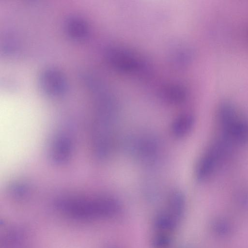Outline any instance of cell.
<instances>
[{
    "mask_svg": "<svg viewBox=\"0 0 248 248\" xmlns=\"http://www.w3.org/2000/svg\"><path fill=\"white\" fill-rule=\"evenodd\" d=\"M54 205L65 216L79 220L111 217L121 207L116 199L108 196H63L57 198Z\"/></svg>",
    "mask_w": 248,
    "mask_h": 248,
    "instance_id": "1",
    "label": "cell"
},
{
    "mask_svg": "<svg viewBox=\"0 0 248 248\" xmlns=\"http://www.w3.org/2000/svg\"><path fill=\"white\" fill-rule=\"evenodd\" d=\"M185 205L184 194L178 190H174L169 194L166 206L163 211L179 222L183 214Z\"/></svg>",
    "mask_w": 248,
    "mask_h": 248,
    "instance_id": "8",
    "label": "cell"
},
{
    "mask_svg": "<svg viewBox=\"0 0 248 248\" xmlns=\"http://www.w3.org/2000/svg\"><path fill=\"white\" fill-rule=\"evenodd\" d=\"M91 142L93 153L98 161H104L111 154L114 143L117 108L100 103L93 104Z\"/></svg>",
    "mask_w": 248,
    "mask_h": 248,
    "instance_id": "2",
    "label": "cell"
},
{
    "mask_svg": "<svg viewBox=\"0 0 248 248\" xmlns=\"http://www.w3.org/2000/svg\"><path fill=\"white\" fill-rule=\"evenodd\" d=\"M30 191V185L23 181L11 182L8 187L9 194L13 198L16 199L24 198L29 194Z\"/></svg>",
    "mask_w": 248,
    "mask_h": 248,
    "instance_id": "11",
    "label": "cell"
},
{
    "mask_svg": "<svg viewBox=\"0 0 248 248\" xmlns=\"http://www.w3.org/2000/svg\"></svg>",
    "mask_w": 248,
    "mask_h": 248,
    "instance_id": "14",
    "label": "cell"
},
{
    "mask_svg": "<svg viewBox=\"0 0 248 248\" xmlns=\"http://www.w3.org/2000/svg\"><path fill=\"white\" fill-rule=\"evenodd\" d=\"M130 150L134 156L140 161L151 163L158 155L159 146L153 137L144 136L132 140Z\"/></svg>",
    "mask_w": 248,
    "mask_h": 248,
    "instance_id": "7",
    "label": "cell"
},
{
    "mask_svg": "<svg viewBox=\"0 0 248 248\" xmlns=\"http://www.w3.org/2000/svg\"><path fill=\"white\" fill-rule=\"evenodd\" d=\"M217 231L220 233H224L228 231V226L223 222H219L216 225Z\"/></svg>",
    "mask_w": 248,
    "mask_h": 248,
    "instance_id": "13",
    "label": "cell"
},
{
    "mask_svg": "<svg viewBox=\"0 0 248 248\" xmlns=\"http://www.w3.org/2000/svg\"><path fill=\"white\" fill-rule=\"evenodd\" d=\"M74 151L72 138L65 132L58 133L52 139L48 151L51 162L56 165H63L71 159Z\"/></svg>",
    "mask_w": 248,
    "mask_h": 248,
    "instance_id": "6",
    "label": "cell"
},
{
    "mask_svg": "<svg viewBox=\"0 0 248 248\" xmlns=\"http://www.w3.org/2000/svg\"><path fill=\"white\" fill-rule=\"evenodd\" d=\"M220 135L235 146L248 142V117L232 103L224 102L217 110Z\"/></svg>",
    "mask_w": 248,
    "mask_h": 248,
    "instance_id": "3",
    "label": "cell"
},
{
    "mask_svg": "<svg viewBox=\"0 0 248 248\" xmlns=\"http://www.w3.org/2000/svg\"><path fill=\"white\" fill-rule=\"evenodd\" d=\"M232 149L218 138L214 141L198 161L195 170L197 179L204 181L210 178L226 159Z\"/></svg>",
    "mask_w": 248,
    "mask_h": 248,
    "instance_id": "4",
    "label": "cell"
},
{
    "mask_svg": "<svg viewBox=\"0 0 248 248\" xmlns=\"http://www.w3.org/2000/svg\"><path fill=\"white\" fill-rule=\"evenodd\" d=\"M107 64L113 69L130 74L143 73L147 68L145 62L128 50L117 48H108L104 54Z\"/></svg>",
    "mask_w": 248,
    "mask_h": 248,
    "instance_id": "5",
    "label": "cell"
},
{
    "mask_svg": "<svg viewBox=\"0 0 248 248\" xmlns=\"http://www.w3.org/2000/svg\"><path fill=\"white\" fill-rule=\"evenodd\" d=\"M170 243V238L167 233L159 232L153 238V244L155 248H167Z\"/></svg>",
    "mask_w": 248,
    "mask_h": 248,
    "instance_id": "12",
    "label": "cell"
},
{
    "mask_svg": "<svg viewBox=\"0 0 248 248\" xmlns=\"http://www.w3.org/2000/svg\"><path fill=\"white\" fill-rule=\"evenodd\" d=\"M195 123L193 116L188 113H183L176 117L170 125V131L176 138H183L188 134Z\"/></svg>",
    "mask_w": 248,
    "mask_h": 248,
    "instance_id": "9",
    "label": "cell"
},
{
    "mask_svg": "<svg viewBox=\"0 0 248 248\" xmlns=\"http://www.w3.org/2000/svg\"><path fill=\"white\" fill-rule=\"evenodd\" d=\"M160 96L166 102L174 104H180L186 99L187 93L181 85L170 84L164 86L160 92Z\"/></svg>",
    "mask_w": 248,
    "mask_h": 248,
    "instance_id": "10",
    "label": "cell"
}]
</instances>
